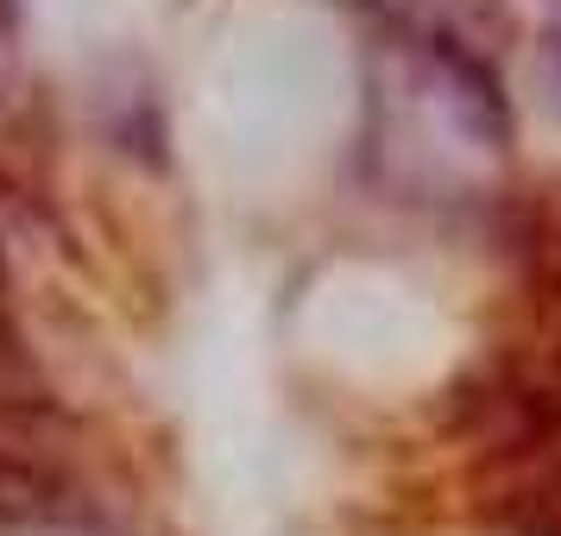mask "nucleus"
<instances>
[{
    "instance_id": "obj_1",
    "label": "nucleus",
    "mask_w": 561,
    "mask_h": 536,
    "mask_svg": "<svg viewBox=\"0 0 561 536\" xmlns=\"http://www.w3.org/2000/svg\"><path fill=\"white\" fill-rule=\"evenodd\" d=\"M556 7H561V0H556Z\"/></svg>"
}]
</instances>
